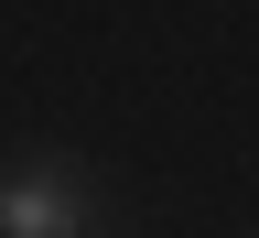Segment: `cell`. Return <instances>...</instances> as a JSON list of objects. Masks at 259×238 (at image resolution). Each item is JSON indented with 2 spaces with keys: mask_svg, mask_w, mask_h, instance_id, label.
<instances>
[{
  "mask_svg": "<svg viewBox=\"0 0 259 238\" xmlns=\"http://www.w3.org/2000/svg\"><path fill=\"white\" fill-rule=\"evenodd\" d=\"M97 227V195L76 162H11L0 174V238H76Z\"/></svg>",
  "mask_w": 259,
  "mask_h": 238,
  "instance_id": "6da1fadb",
  "label": "cell"
}]
</instances>
